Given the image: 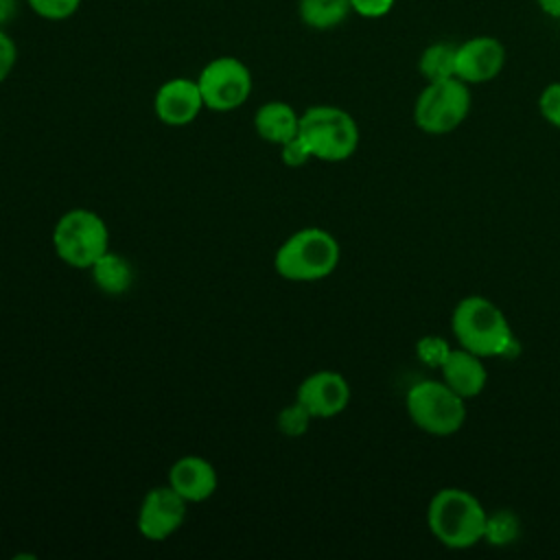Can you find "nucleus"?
<instances>
[{
  "instance_id": "obj_1",
  "label": "nucleus",
  "mask_w": 560,
  "mask_h": 560,
  "mask_svg": "<svg viewBox=\"0 0 560 560\" xmlns=\"http://www.w3.org/2000/svg\"><path fill=\"white\" fill-rule=\"evenodd\" d=\"M431 534L451 549H466L486 536L488 516L481 503L466 490H440L427 510Z\"/></svg>"
},
{
  "instance_id": "obj_2",
  "label": "nucleus",
  "mask_w": 560,
  "mask_h": 560,
  "mask_svg": "<svg viewBox=\"0 0 560 560\" xmlns=\"http://www.w3.org/2000/svg\"><path fill=\"white\" fill-rule=\"evenodd\" d=\"M339 254V243L330 232L322 228H304L293 232L278 247L273 267L284 280L313 282L335 271Z\"/></svg>"
},
{
  "instance_id": "obj_3",
  "label": "nucleus",
  "mask_w": 560,
  "mask_h": 560,
  "mask_svg": "<svg viewBox=\"0 0 560 560\" xmlns=\"http://www.w3.org/2000/svg\"><path fill=\"white\" fill-rule=\"evenodd\" d=\"M462 348L477 357H497L512 348V328L505 315L486 298H464L451 319Z\"/></svg>"
},
{
  "instance_id": "obj_4",
  "label": "nucleus",
  "mask_w": 560,
  "mask_h": 560,
  "mask_svg": "<svg viewBox=\"0 0 560 560\" xmlns=\"http://www.w3.org/2000/svg\"><path fill=\"white\" fill-rule=\"evenodd\" d=\"M298 138L311 158L324 162L348 160L359 144V127L354 118L335 105H315L300 116Z\"/></svg>"
},
{
  "instance_id": "obj_5",
  "label": "nucleus",
  "mask_w": 560,
  "mask_h": 560,
  "mask_svg": "<svg viewBox=\"0 0 560 560\" xmlns=\"http://www.w3.org/2000/svg\"><path fill=\"white\" fill-rule=\"evenodd\" d=\"M52 247L68 267L90 269L109 249V230L96 212L72 208L55 223Z\"/></svg>"
},
{
  "instance_id": "obj_6",
  "label": "nucleus",
  "mask_w": 560,
  "mask_h": 560,
  "mask_svg": "<svg viewBox=\"0 0 560 560\" xmlns=\"http://www.w3.org/2000/svg\"><path fill=\"white\" fill-rule=\"evenodd\" d=\"M407 411L416 427L433 435L455 433L466 418L464 398L440 381H420L407 394Z\"/></svg>"
},
{
  "instance_id": "obj_7",
  "label": "nucleus",
  "mask_w": 560,
  "mask_h": 560,
  "mask_svg": "<svg viewBox=\"0 0 560 560\" xmlns=\"http://www.w3.org/2000/svg\"><path fill=\"white\" fill-rule=\"evenodd\" d=\"M470 109V92L466 83L457 77L429 81L420 92L413 120L427 133H448L466 118Z\"/></svg>"
},
{
  "instance_id": "obj_8",
  "label": "nucleus",
  "mask_w": 560,
  "mask_h": 560,
  "mask_svg": "<svg viewBox=\"0 0 560 560\" xmlns=\"http://www.w3.org/2000/svg\"><path fill=\"white\" fill-rule=\"evenodd\" d=\"M203 105L212 112L238 109L252 94V72L236 57H217L197 77Z\"/></svg>"
},
{
  "instance_id": "obj_9",
  "label": "nucleus",
  "mask_w": 560,
  "mask_h": 560,
  "mask_svg": "<svg viewBox=\"0 0 560 560\" xmlns=\"http://www.w3.org/2000/svg\"><path fill=\"white\" fill-rule=\"evenodd\" d=\"M186 518V499H182L171 486H158L149 490L138 510V529L149 540H166L173 536Z\"/></svg>"
},
{
  "instance_id": "obj_10",
  "label": "nucleus",
  "mask_w": 560,
  "mask_h": 560,
  "mask_svg": "<svg viewBox=\"0 0 560 560\" xmlns=\"http://www.w3.org/2000/svg\"><path fill=\"white\" fill-rule=\"evenodd\" d=\"M295 400L313 418H332L348 407L350 385L339 372L319 370L300 383Z\"/></svg>"
},
{
  "instance_id": "obj_11",
  "label": "nucleus",
  "mask_w": 560,
  "mask_h": 560,
  "mask_svg": "<svg viewBox=\"0 0 560 560\" xmlns=\"http://www.w3.org/2000/svg\"><path fill=\"white\" fill-rule=\"evenodd\" d=\"M203 107L199 83L182 77L162 83L153 98L155 116L168 127L190 125Z\"/></svg>"
},
{
  "instance_id": "obj_12",
  "label": "nucleus",
  "mask_w": 560,
  "mask_h": 560,
  "mask_svg": "<svg viewBox=\"0 0 560 560\" xmlns=\"http://www.w3.org/2000/svg\"><path fill=\"white\" fill-rule=\"evenodd\" d=\"M505 61V48L494 37H472L457 46L455 77L464 83H483L494 79Z\"/></svg>"
},
{
  "instance_id": "obj_13",
  "label": "nucleus",
  "mask_w": 560,
  "mask_h": 560,
  "mask_svg": "<svg viewBox=\"0 0 560 560\" xmlns=\"http://www.w3.org/2000/svg\"><path fill=\"white\" fill-rule=\"evenodd\" d=\"M168 486L186 499V503H199L217 492L219 475L208 459L199 455H184L171 466Z\"/></svg>"
},
{
  "instance_id": "obj_14",
  "label": "nucleus",
  "mask_w": 560,
  "mask_h": 560,
  "mask_svg": "<svg viewBox=\"0 0 560 560\" xmlns=\"http://www.w3.org/2000/svg\"><path fill=\"white\" fill-rule=\"evenodd\" d=\"M444 383L462 398L477 396L486 385V368L470 350H448L442 359Z\"/></svg>"
},
{
  "instance_id": "obj_15",
  "label": "nucleus",
  "mask_w": 560,
  "mask_h": 560,
  "mask_svg": "<svg viewBox=\"0 0 560 560\" xmlns=\"http://www.w3.org/2000/svg\"><path fill=\"white\" fill-rule=\"evenodd\" d=\"M254 129L265 142L282 147L284 142L298 138L300 116L284 101H267L254 114Z\"/></svg>"
},
{
  "instance_id": "obj_16",
  "label": "nucleus",
  "mask_w": 560,
  "mask_h": 560,
  "mask_svg": "<svg viewBox=\"0 0 560 560\" xmlns=\"http://www.w3.org/2000/svg\"><path fill=\"white\" fill-rule=\"evenodd\" d=\"M90 271H92L94 284L109 295L125 293L133 282V269L129 260L122 258L120 254H112L109 249L90 267Z\"/></svg>"
},
{
  "instance_id": "obj_17",
  "label": "nucleus",
  "mask_w": 560,
  "mask_h": 560,
  "mask_svg": "<svg viewBox=\"0 0 560 560\" xmlns=\"http://www.w3.org/2000/svg\"><path fill=\"white\" fill-rule=\"evenodd\" d=\"M352 11L350 0H300V20L317 31L339 26Z\"/></svg>"
},
{
  "instance_id": "obj_18",
  "label": "nucleus",
  "mask_w": 560,
  "mask_h": 560,
  "mask_svg": "<svg viewBox=\"0 0 560 560\" xmlns=\"http://www.w3.org/2000/svg\"><path fill=\"white\" fill-rule=\"evenodd\" d=\"M455 59L457 46L448 42H438L422 52L418 68L427 81H442L455 77Z\"/></svg>"
},
{
  "instance_id": "obj_19",
  "label": "nucleus",
  "mask_w": 560,
  "mask_h": 560,
  "mask_svg": "<svg viewBox=\"0 0 560 560\" xmlns=\"http://www.w3.org/2000/svg\"><path fill=\"white\" fill-rule=\"evenodd\" d=\"M311 413L295 400L293 405L284 407L280 413H278V429L280 433H284L287 438H300L306 433L308 424H311Z\"/></svg>"
},
{
  "instance_id": "obj_20",
  "label": "nucleus",
  "mask_w": 560,
  "mask_h": 560,
  "mask_svg": "<svg viewBox=\"0 0 560 560\" xmlns=\"http://www.w3.org/2000/svg\"><path fill=\"white\" fill-rule=\"evenodd\" d=\"M26 2L44 20H68L81 7V0H26Z\"/></svg>"
},
{
  "instance_id": "obj_21",
  "label": "nucleus",
  "mask_w": 560,
  "mask_h": 560,
  "mask_svg": "<svg viewBox=\"0 0 560 560\" xmlns=\"http://www.w3.org/2000/svg\"><path fill=\"white\" fill-rule=\"evenodd\" d=\"M538 107L540 114L560 129V83H551L542 90L540 98H538Z\"/></svg>"
},
{
  "instance_id": "obj_22",
  "label": "nucleus",
  "mask_w": 560,
  "mask_h": 560,
  "mask_svg": "<svg viewBox=\"0 0 560 560\" xmlns=\"http://www.w3.org/2000/svg\"><path fill=\"white\" fill-rule=\"evenodd\" d=\"M15 61H18L15 42L0 28V83L11 74Z\"/></svg>"
},
{
  "instance_id": "obj_23",
  "label": "nucleus",
  "mask_w": 560,
  "mask_h": 560,
  "mask_svg": "<svg viewBox=\"0 0 560 560\" xmlns=\"http://www.w3.org/2000/svg\"><path fill=\"white\" fill-rule=\"evenodd\" d=\"M280 153H282V162L287 166H302L311 160V153H308V149L304 147V142L300 138H293V140L284 142L280 147Z\"/></svg>"
},
{
  "instance_id": "obj_24",
  "label": "nucleus",
  "mask_w": 560,
  "mask_h": 560,
  "mask_svg": "<svg viewBox=\"0 0 560 560\" xmlns=\"http://www.w3.org/2000/svg\"><path fill=\"white\" fill-rule=\"evenodd\" d=\"M352 11L363 15V18H381L389 13L394 7V0H350Z\"/></svg>"
},
{
  "instance_id": "obj_25",
  "label": "nucleus",
  "mask_w": 560,
  "mask_h": 560,
  "mask_svg": "<svg viewBox=\"0 0 560 560\" xmlns=\"http://www.w3.org/2000/svg\"><path fill=\"white\" fill-rule=\"evenodd\" d=\"M538 7L542 9V13L551 18H560V0H538Z\"/></svg>"
},
{
  "instance_id": "obj_26",
  "label": "nucleus",
  "mask_w": 560,
  "mask_h": 560,
  "mask_svg": "<svg viewBox=\"0 0 560 560\" xmlns=\"http://www.w3.org/2000/svg\"><path fill=\"white\" fill-rule=\"evenodd\" d=\"M15 13V0H0V24H4Z\"/></svg>"
}]
</instances>
